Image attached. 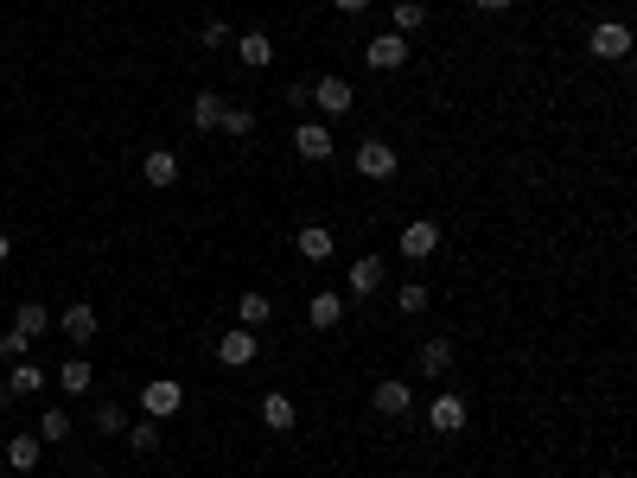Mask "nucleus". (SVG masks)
Here are the masks:
<instances>
[{
	"label": "nucleus",
	"instance_id": "f257e3e1",
	"mask_svg": "<svg viewBox=\"0 0 637 478\" xmlns=\"http://www.w3.org/2000/svg\"><path fill=\"white\" fill-rule=\"evenodd\" d=\"M351 102H357V90H351V83H344L338 71L313 77V109L325 115V122H344V115H351Z\"/></svg>",
	"mask_w": 637,
	"mask_h": 478
},
{
	"label": "nucleus",
	"instance_id": "f03ea898",
	"mask_svg": "<svg viewBox=\"0 0 637 478\" xmlns=\"http://www.w3.org/2000/svg\"><path fill=\"white\" fill-rule=\"evenodd\" d=\"M440 243H446V236H440L434 217H415V224H402V236H395V249H402L408 262H427V255H440Z\"/></svg>",
	"mask_w": 637,
	"mask_h": 478
},
{
	"label": "nucleus",
	"instance_id": "7ed1b4c3",
	"mask_svg": "<svg viewBox=\"0 0 637 478\" xmlns=\"http://www.w3.org/2000/svg\"><path fill=\"white\" fill-rule=\"evenodd\" d=\"M466 421H472V408H466V396H453V389L427 402V428L446 434V440H453V434H466Z\"/></svg>",
	"mask_w": 637,
	"mask_h": 478
},
{
	"label": "nucleus",
	"instance_id": "20e7f679",
	"mask_svg": "<svg viewBox=\"0 0 637 478\" xmlns=\"http://www.w3.org/2000/svg\"><path fill=\"white\" fill-rule=\"evenodd\" d=\"M587 51H593V58H606V64L631 58V26H625V20H599V26L587 32Z\"/></svg>",
	"mask_w": 637,
	"mask_h": 478
},
{
	"label": "nucleus",
	"instance_id": "39448f33",
	"mask_svg": "<svg viewBox=\"0 0 637 478\" xmlns=\"http://www.w3.org/2000/svg\"><path fill=\"white\" fill-rule=\"evenodd\" d=\"M294 153H300V160H313V166H325L338 153L332 122H294Z\"/></svg>",
	"mask_w": 637,
	"mask_h": 478
},
{
	"label": "nucleus",
	"instance_id": "423d86ee",
	"mask_svg": "<svg viewBox=\"0 0 637 478\" xmlns=\"http://www.w3.org/2000/svg\"><path fill=\"white\" fill-rule=\"evenodd\" d=\"M255 351H262V338H255L249 326H230V332L217 338V364H230V370H249Z\"/></svg>",
	"mask_w": 637,
	"mask_h": 478
},
{
	"label": "nucleus",
	"instance_id": "0eeeda50",
	"mask_svg": "<svg viewBox=\"0 0 637 478\" xmlns=\"http://www.w3.org/2000/svg\"><path fill=\"white\" fill-rule=\"evenodd\" d=\"M141 408H147V421H166V415H179V408H185V389L172 383V377H153L141 389Z\"/></svg>",
	"mask_w": 637,
	"mask_h": 478
},
{
	"label": "nucleus",
	"instance_id": "6e6552de",
	"mask_svg": "<svg viewBox=\"0 0 637 478\" xmlns=\"http://www.w3.org/2000/svg\"><path fill=\"white\" fill-rule=\"evenodd\" d=\"M383 281H389V262H383V255H357V262H351V281H344V287H351V300H370V294H383Z\"/></svg>",
	"mask_w": 637,
	"mask_h": 478
},
{
	"label": "nucleus",
	"instance_id": "1a4fd4ad",
	"mask_svg": "<svg viewBox=\"0 0 637 478\" xmlns=\"http://www.w3.org/2000/svg\"><path fill=\"white\" fill-rule=\"evenodd\" d=\"M364 64H370V71H402V64H408V39H402V32H376V39L364 45Z\"/></svg>",
	"mask_w": 637,
	"mask_h": 478
},
{
	"label": "nucleus",
	"instance_id": "9d476101",
	"mask_svg": "<svg viewBox=\"0 0 637 478\" xmlns=\"http://www.w3.org/2000/svg\"><path fill=\"white\" fill-rule=\"evenodd\" d=\"M395 166H402L395 141H364V147H357V173H364V179H395Z\"/></svg>",
	"mask_w": 637,
	"mask_h": 478
},
{
	"label": "nucleus",
	"instance_id": "9b49d317",
	"mask_svg": "<svg viewBox=\"0 0 637 478\" xmlns=\"http://www.w3.org/2000/svg\"><path fill=\"white\" fill-rule=\"evenodd\" d=\"M294 421H300V402L287 396V389H268L262 396V428L268 434H294Z\"/></svg>",
	"mask_w": 637,
	"mask_h": 478
},
{
	"label": "nucleus",
	"instance_id": "f8f14e48",
	"mask_svg": "<svg viewBox=\"0 0 637 478\" xmlns=\"http://www.w3.org/2000/svg\"><path fill=\"white\" fill-rule=\"evenodd\" d=\"M370 408H376V415H389V421H402L408 408H415V389H408L402 377H383V383H376V396H370Z\"/></svg>",
	"mask_w": 637,
	"mask_h": 478
},
{
	"label": "nucleus",
	"instance_id": "ddd939ff",
	"mask_svg": "<svg viewBox=\"0 0 637 478\" xmlns=\"http://www.w3.org/2000/svg\"><path fill=\"white\" fill-rule=\"evenodd\" d=\"M141 179L153 185V192H166V185L179 179V153H172V147H153V153H141Z\"/></svg>",
	"mask_w": 637,
	"mask_h": 478
},
{
	"label": "nucleus",
	"instance_id": "4468645a",
	"mask_svg": "<svg viewBox=\"0 0 637 478\" xmlns=\"http://www.w3.org/2000/svg\"><path fill=\"white\" fill-rule=\"evenodd\" d=\"M294 249L306 255V262H332V249H338V236L325 230V224H300L294 230Z\"/></svg>",
	"mask_w": 637,
	"mask_h": 478
},
{
	"label": "nucleus",
	"instance_id": "2eb2a0df",
	"mask_svg": "<svg viewBox=\"0 0 637 478\" xmlns=\"http://www.w3.org/2000/svg\"><path fill=\"white\" fill-rule=\"evenodd\" d=\"M58 326H64V338H71V345H90V338H96V306H90V300H71Z\"/></svg>",
	"mask_w": 637,
	"mask_h": 478
},
{
	"label": "nucleus",
	"instance_id": "dca6fc26",
	"mask_svg": "<svg viewBox=\"0 0 637 478\" xmlns=\"http://www.w3.org/2000/svg\"><path fill=\"white\" fill-rule=\"evenodd\" d=\"M338 319H344V294H313L306 300V326L313 332H332Z\"/></svg>",
	"mask_w": 637,
	"mask_h": 478
},
{
	"label": "nucleus",
	"instance_id": "f3484780",
	"mask_svg": "<svg viewBox=\"0 0 637 478\" xmlns=\"http://www.w3.org/2000/svg\"><path fill=\"white\" fill-rule=\"evenodd\" d=\"M223 109H230V102H223L217 90H198V96H192V128H198V134H217Z\"/></svg>",
	"mask_w": 637,
	"mask_h": 478
},
{
	"label": "nucleus",
	"instance_id": "a211bd4d",
	"mask_svg": "<svg viewBox=\"0 0 637 478\" xmlns=\"http://www.w3.org/2000/svg\"><path fill=\"white\" fill-rule=\"evenodd\" d=\"M0 453H7V466H13V472H32V466H39V453H45V447H39V434H13Z\"/></svg>",
	"mask_w": 637,
	"mask_h": 478
},
{
	"label": "nucleus",
	"instance_id": "6ab92c4d",
	"mask_svg": "<svg viewBox=\"0 0 637 478\" xmlns=\"http://www.w3.org/2000/svg\"><path fill=\"white\" fill-rule=\"evenodd\" d=\"M268 319H274V300L268 294H236V326H268Z\"/></svg>",
	"mask_w": 637,
	"mask_h": 478
},
{
	"label": "nucleus",
	"instance_id": "aec40b11",
	"mask_svg": "<svg viewBox=\"0 0 637 478\" xmlns=\"http://www.w3.org/2000/svg\"><path fill=\"white\" fill-rule=\"evenodd\" d=\"M58 389H64V396H90V357H64V364H58Z\"/></svg>",
	"mask_w": 637,
	"mask_h": 478
},
{
	"label": "nucleus",
	"instance_id": "412c9836",
	"mask_svg": "<svg viewBox=\"0 0 637 478\" xmlns=\"http://www.w3.org/2000/svg\"><path fill=\"white\" fill-rule=\"evenodd\" d=\"M7 396H45V370L39 364H13V377H7Z\"/></svg>",
	"mask_w": 637,
	"mask_h": 478
},
{
	"label": "nucleus",
	"instance_id": "4be33fe9",
	"mask_svg": "<svg viewBox=\"0 0 637 478\" xmlns=\"http://www.w3.org/2000/svg\"><path fill=\"white\" fill-rule=\"evenodd\" d=\"M427 300H434V287H427V281H402V287H395V313H408V319L427 313Z\"/></svg>",
	"mask_w": 637,
	"mask_h": 478
},
{
	"label": "nucleus",
	"instance_id": "5701e85b",
	"mask_svg": "<svg viewBox=\"0 0 637 478\" xmlns=\"http://www.w3.org/2000/svg\"><path fill=\"white\" fill-rule=\"evenodd\" d=\"M446 370H453V345H446V338H427L421 345V377H446Z\"/></svg>",
	"mask_w": 637,
	"mask_h": 478
},
{
	"label": "nucleus",
	"instance_id": "b1692460",
	"mask_svg": "<svg viewBox=\"0 0 637 478\" xmlns=\"http://www.w3.org/2000/svg\"><path fill=\"white\" fill-rule=\"evenodd\" d=\"M243 64H249V71H268V64H274V39H268V32H243Z\"/></svg>",
	"mask_w": 637,
	"mask_h": 478
},
{
	"label": "nucleus",
	"instance_id": "393cba45",
	"mask_svg": "<svg viewBox=\"0 0 637 478\" xmlns=\"http://www.w3.org/2000/svg\"><path fill=\"white\" fill-rule=\"evenodd\" d=\"M421 26H427V0H395V26L389 32L408 39V32H421Z\"/></svg>",
	"mask_w": 637,
	"mask_h": 478
},
{
	"label": "nucleus",
	"instance_id": "a878e982",
	"mask_svg": "<svg viewBox=\"0 0 637 478\" xmlns=\"http://www.w3.org/2000/svg\"><path fill=\"white\" fill-rule=\"evenodd\" d=\"M45 326H51V313H45L39 300H26L20 313H13V332H26V338H45Z\"/></svg>",
	"mask_w": 637,
	"mask_h": 478
},
{
	"label": "nucleus",
	"instance_id": "bb28decb",
	"mask_svg": "<svg viewBox=\"0 0 637 478\" xmlns=\"http://www.w3.org/2000/svg\"><path fill=\"white\" fill-rule=\"evenodd\" d=\"M217 134H230V141H249V134H255V109H223Z\"/></svg>",
	"mask_w": 637,
	"mask_h": 478
},
{
	"label": "nucleus",
	"instance_id": "cd10ccee",
	"mask_svg": "<svg viewBox=\"0 0 637 478\" xmlns=\"http://www.w3.org/2000/svg\"><path fill=\"white\" fill-rule=\"evenodd\" d=\"M128 447H134V453H153V447H160V421H147V415H141V421L128 428Z\"/></svg>",
	"mask_w": 637,
	"mask_h": 478
},
{
	"label": "nucleus",
	"instance_id": "c85d7f7f",
	"mask_svg": "<svg viewBox=\"0 0 637 478\" xmlns=\"http://www.w3.org/2000/svg\"><path fill=\"white\" fill-rule=\"evenodd\" d=\"M71 434V415H64V408H45L39 415V440H64Z\"/></svg>",
	"mask_w": 637,
	"mask_h": 478
},
{
	"label": "nucleus",
	"instance_id": "c756f323",
	"mask_svg": "<svg viewBox=\"0 0 637 478\" xmlns=\"http://www.w3.org/2000/svg\"><path fill=\"white\" fill-rule=\"evenodd\" d=\"M122 428H128L122 402H102V408H96V434H122Z\"/></svg>",
	"mask_w": 637,
	"mask_h": 478
},
{
	"label": "nucleus",
	"instance_id": "7c9ffc66",
	"mask_svg": "<svg viewBox=\"0 0 637 478\" xmlns=\"http://www.w3.org/2000/svg\"><path fill=\"white\" fill-rule=\"evenodd\" d=\"M198 45H204V51H223V45H230V20H204Z\"/></svg>",
	"mask_w": 637,
	"mask_h": 478
},
{
	"label": "nucleus",
	"instance_id": "2f4dec72",
	"mask_svg": "<svg viewBox=\"0 0 637 478\" xmlns=\"http://www.w3.org/2000/svg\"><path fill=\"white\" fill-rule=\"evenodd\" d=\"M364 7H370V0H332V13H344V20H357Z\"/></svg>",
	"mask_w": 637,
	"mask_h": 478
},
{
	"label": "nucleus",
	"instance_id": "473e14b6",
	"mask_svg": "<svg viewBox=\"0 0 637 478\" xmlns=\"http://www.w3.org/2000/svg\"><path fill=\"white\" fill-rule=\"evenodd\" d=\"M472 7H478V13H504L510 0H472Z\"/></svg>",
	"mask_w": 637,
	"mask_h": 478
},
{
	"label": "nucleus",
	"instance_id": "72a5a7b5",
	"mask_svg": "<svg viewBox=\"0 0 637 478\" xmlns=\"http://www.w3.org/2000/svg\"><path fill=\"white\" fill-rule=\"evenodd\" d=\"M7 255H13V236H7V230H0V262H7Z\"/></svg>",
	"mask_w": 637,
	"mask_h": 478
},
{
	"label": "nucleus",
	"instance_id": "f704fd0d",
	"mask_svg": "<svg viewBox=\"0 0 637 478\" xmlns=\"http://www.w3.org/2000/svg\"><path fill=\"white\" fill-rule=\"evenodd\" d=\"M0 472H7V453H0Z\"/></svg>",
	"mask_w": 637,
	"mask_h": 478
},
{
	"label": "nucleus",
	"instance_id": "c9c22d12",
	"mask_svg": "<svg viewBox=\"0 0 637 478\" xmlns=\"http://www.w3.org/2000/svg\"><path fill=\"white\" fill-rule=\"evenodd\" d=\"M0 294H7V287H0Z\"/></svg>",
	"mask_w": 637,
	"mask_h": 478
}]
</instances>
